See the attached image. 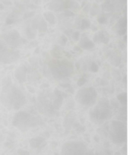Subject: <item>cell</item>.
Instances as JSON below:
<instances>
[{
  "label": "cell",
  "mask_w": 130,
  "mask_h": 155,
  "mask_svg": "<svg viewBox=\"0 0 130 155\" xmlns=\"http://www.w3.org/2000/svg\"><path fill=\"white\" fill-rule=\"evenodd\" d=\"M26 74H27V68L26 67L22 65L18 67L15 70V77L18 80L19 83H24L26 81Z\"/></svg>",
  "instance_id": "7c38bea8"
},
{
  "label": "cell",
  "mask_w": 130,
  "mask_h": 155,
  "mask_svg": "<svg viewBox=\"0 0 130 155\" xmlns=\"http://www.w3.org/2000/svg\"><path fill=\"white\" fill-rule=\"evenodd\" d=\"M113 29L116 31V34H119V36L125 35L126 33L127 29V19L126 18L122 17L118 20L116 25L113 27Z\"/></svg>",
  "instance_id": "8fae6325"
},
{
  "label": "cell",
  "mask_w": 130,
  "mask_h": 155,
  "mask_svg": "<svg viewBox=\"0 0 130 155\" xmlns=\"http://www.w3.org/2000/svg\"><path fill=\"white\" fill-rule=\"evenodd\" d=\"M117 100L121 104H125L127 101V96L125 93H122L117 96Z\"/></svg>",
  "instance_id": "7402d4cb"
},
{
  "label": "cell",
  "mask_w": 130,
  "mask_h": 155,
  "mask_svg": "<svg viewBox=\"0 0 130 155\" xmlns=\"http://www.w3.org/2000/svg\"><path fill=\"white\" fill-rule=\"evenodd\" d=\"M25 34H26L28 38L33 40L36 37V29L31 28V27H28L25 31Z\"/></svg>",
  "instance_id": "ac0fdd59"
},
{
  "label": "cell",
  "mask_w": 130,
  "mask_h": 155,
  "mask_svg": "<svg viewBox=\"0 0 130 155\" xmlns=\"http://www.w3.org/2000/svg\"><path fill=\"white\" fill-rule=\"evenodd\" d=\"M61 87H64V88H67V89H68V87H70V84H61Z\"/></svg>",
  "instance_id": "f1b7e54d"
},
{
  "label": "cell",
  "mask_w": 130,
  "mask_h": 155,
  "mask_svg": "<svg viewBox=\"0 0 130 155\" xmlns=\"http://www.w3.org/2000/svg\"><path fill=\"white\" fill-rule=\"evenodd\" d=\"M20 57V53L16 49L8 47L0 39V63L11 64Z\"/></svg>",
  "instance_id": "ba28073f"
},
{
  "label": "cell",
  "mask_w": 130,
  "mask_h": 155,
  "mask_svg": "<svg viewBox=\"0 0 130 155\" xmlns=\"http://www.w3.org/2000/svg\"><path fill=\"white\" fill-rule=\"evenodd\" d=\"M43 18H45V21L48 22L50 25H55L56 22V16L51 12H46L43 13Z\"/></svg>",
  "instance_id": "2e32d148"
},
{
  "label": "cell",
  "mask_w": 130,
  "mask_h": 155,
  "mask_svg": "<svg viewBox=\"0 0 130 155\" xmlns=\"http://www.w3.org/2000/svg\"><path fill=\"white\" fill-rule=\"evenodd\" d=\"M102 8L104 11L105 12H113L115 9L114 5H113L112 3H110L109 1H107L106 3H104L102 5Z\"/></svg>",
  "instance_id": "ffe728a7"
},
{
  "label": "cell",
  "mask_w": 130,
  "mask_h": 155,
  "mask_svg": "<svg viewBox=\"0 0 130 155\" xmlns=\"http://www.w3.org/2000/svg\"><path fill=\"white\" fill-rule=\"evenodd\" d=\"M90 119L96 124H101L111 118L112 107L110 102L107 98H101L98 104L90 110Z\"/></svg>",
  "instance_id": "7a4b0ae2"
},
{
  "label": "cell",
  "mask_w": 130,
  "mask_h": 155,
  "mask_svg": "<svg viewBox=\"0 0 130 155\" xmlns=\"http://www.w3.org/2000/svg\"><path fill=\"white\" fill-rule=\"evenodd\" d=\"M98 22L101 25H106L108 22V18H107L106 14H101V15L98 16Z\"/></svg>",
  "instance_id": "44dd1931"
},
{
  "label": "cell",
  "mask_w": 130,
  "mask_h": 155,
  "mask_svg": "<svg viewBox=\"0 0 130 155\" xmlns=\"http://www.w3.org/2000/svg\"><path fill=\"white\" fill-rule=\"evenodd\" d=\"M75 97L77 102L81 105L92 107L96 103L98 99V92L93 87H84L77 92Z\"/></svg>",
  "instance_id": "8992f818"
},
{
  "label": "cell",
  "mask_w": 130,
  "mask_h": 155,
  "mask_svg": "<svg viewBox=\"0 0 130 155\" xmlns=\"http://www.w3.org/2000/svg\"><path fill=\"white\" fill-rule=\"evenodd\" d=\"M1 101L8 110H18L27 103L25 94L16 86L7 84L2 87L1 92Z\"/></svg>",
  "instance_id": "6da1fadb"
},
{
  "label": "cell",
  "mask_w": 130,
  "mask_h": 155,
  "mask_svg": "<svg viewBox=\"0 0 130 155\" xmlns=\"http://www.w3.org/2000/svg\"><path fill=\"white\" fill-rule=\"evenodd\" d=\"M87 153L86 145L77 141H67L61 149V155H87Z\"/></svg>",
  "instance_id": "52a82bcc"
},
{
  "label": "cell",
  "mask_w": 130,
  "mask_h": 155,
  "mask_svg": "<svg viewBox=\"0 0 130 155\" xmlns=\"http://www.w3.org/2000/svg\"><path fill=\"white\" fill-rule=\"evenodd\" d=\"M95 47V44L92 41V40L89 39L88 37H84L81 39L79 42V47L82 50H89L93 49Z\"/></svg>",
  "instance_id": "4fadbf2b"
},
{
  "label": "cell",
  "mask_w": 130,
  "mask_h": 155,
  "mask_svg": "<svg viewBox=\"0 0 130 155\" xmlns=\"http://www.w3.org/2000/svg\"><path fill=\"white\" fill-rule=\"evenodd\" d=\"M127 133L125 125L119 120H113L110 124V138L112 142L122 144L126 140Z\"/></svg>",
  "instance_id": "5b68a950"
},
{
  "label": "cell",
  "mask_w": 130,
  "mask_h": 155,
  "mask_svg": "<svg viewBox=\"0 0 130 155\" xmlns=\"http://www.w3.org/2000/svg\"><path fill=\"white\" fill-rule=\"evenodd\" d=\"M65 15L67 16V17H72L74 15V13L72 12L71 11H65Z\"/></svg>",
  "instance_id": "83f0119b"
},
{
  "label": "cell",
  "mask_w": 130,
  "mask_h": 155,
  "mask_svg": "<svg viewBox=\"0 0 130 155\" xmlns=\"http://www.w3.org/2000/svg\"><path fill=\"white\" fill-rule=\"evenodd\" d=\"M0 39L11 48L16 49L24 43V40L21 37L20 34L16 30L7 31L0 36Z\"/></svg>",
  "instance_id": "9c48e42d"
},
{
  "label": "cell",
  "mask_w": 130,
  "mask_h": 155,
  "mask_svg": "<svg viewBox=\"0 0 130 155\" xmlns=\"http://www.w3.org/2000/svg\"><path fill=\"white\" fill-rule=\"evenodd\" d=\"M50 70L52 75L57 80L68 78L72 74L74 65L68 60L54 59L50 62Z\"/></svg>",
  "instance_id": "3957f363"
},
{
  "label": "cell",
  "mask_w": 130,
  "mask_h": 155,
  "mask_svg": "<svg viewBox=\"0 0 130 155\" xmlns=\"http://www.w3.org/2000/svg\"><path fill=\"white\" fill-rule=\"evenodd\" d=\"M55 155H60V154H59V153H55Z\"/></svg>",
  "instance_id": "f546056e"
},
{
  "label": "cell",
  "mask_w": 130,
  "mask_h": 155,
  "mask_svg": "<svg viewBox=\"0 0 130 155\" xmlns=\"http://www.w3.org/2000/svg\"><path fill=\"white\" fill-rule=\"evenodd\" d=\"M98 69H99V66H98V64L95 63V62H92V65H91V71L92 72L96 73L98 71Z\"/></svg>",
  "instance_id": "cb8c5ba5"
},
{
  "label": "cell",
  "mask_w": 130,
  "mask_h": 155,
  "mask_svg": "<svg viewBox=\"0 0 130 155\" xmlns=\"http://www.w3.org/2000/svg\"><path fill=\"white\" fill-rule=\"evenodd\" d=\"M65 2L63 0H53L49 5V8L51 11L60 12L65 8Z\"/></svg>",
  "instance_id": "5bb4252c"
},
{
  "label": "cell",
  "mask_w": 130,
  "mask_h": 155,
  "mask_svg": "<svg viewBox=\"0 0 130 155\" xmlns=\"http://www.w3.org/2000/svg\"><path fill=\"white\" fill-rule=\"evenodd\" d=\"M90 27H91L90 21H89L88 19L84 18V19H82V21H81L79 28H80L82 30H86V29H88Z\"/></svg>",
  "instance_id": "d6986e66"
},
{
  "label": "cell",
  "mask_w": 130,
  "mask_h": 155,
  "mask_svg": "<svg viewBox=\"0 0 130 155\" xmlns=\"http://www.w3.org/2000/svg\"><path fill=\"white\" fill-rule=\"evenodd\" d=\"M37 30L40 33H45L47 31V23L44 19H41L37 21Z\"/></svg>",
  "instance_id": "e0dca14e"
},
{
  "label": "cell",
  "mask_w": 130,
  "mask_h": 155,
  "mask_svg": "<svg viewBox=\"0 0 130 155\" xmlns=\"http://www.w3.org/2000/svg\"><path fill=\"white\" fill-rule=\"evenodd\" d=\"M87 82V78L85 77H82L78 79V81L77 82V84L78 86H79V87H81V86H83L84 84H85V83Z\"/></svg>",
  "instance_id": "d4e9b609"
},
{
  "label": "cell",
  "mask_w": 130,
  "mask_h": 155,
  "mask_svg": "<svg viewBox=\"0 0 130 155\" xmlns=\"http://www.w3.org/2000/svg\"><path fill=\"white\" fill-rule=\"evenodd\" d=\"M40 120L25 111H19L13 117L12 125L22 131H26L31 128L37 127Z\"/></svg>",
  "instance_id": "277c9868"
},
{
  "label": "cell",
  "mask_w": 130,
  "mask_h": 155,
  "mask_svg": "<svg viewBox=\"0 0 130 155\" xmlns=\"http://www.w3.org/2000/svg\"><path fill=\"white\" fill-rule=\"evenodd\" d=\"M30 146L34 149L42 148L43 146L46 145L45 139L42 137H35L31 138L29 141Z\"/></svg>",
  "instance_id": "9a60e30c"
},
{
  "label": "cell",
  "mask_w": 130,
  "mask_h": 155,
  "mask_svg": "<svg viewBox=\"0 0 130 155\" xmlns=\"http://www.w3.org/2000/svg\"><path fill=\"white\" fill-rule=\"evenodd\" d=\"M72 37L73 41H78L80 40V37H81V34L79 31H75L74 33H72Z\"/></svg>",
  "instance_id": "603a6c76"
},
{
  "label": "cell",
  "mask_w": 130,
  "mask_h": 155,
  "mask_svg": "<svg viewBox=\"0 0 130 155\" xmlns=\"http://www.w3.org/2000/svg\"><path fill=\"white\" fill-rule=\"evenodd\" d=\"M110 37L108 32L106 31H99L93 37V41L95 44H107L110 42Z\"/></svg>",
  "instance_id": "30bf717a"
},
{
  "label": "cell",
  "mask_w": 130,
  "mask_h": 155,
  "mask_svg": "<svg viewBox=\"0 0 130 155\" xmlns=\"http://www.w3.org/2000/svg\"><path fill=\"white\" fill-rule=\"evenodd\" d=\"M18 155H30L29 152L25 150H18Z\"/></svg>",
  "instance_id": "4316f807"
},
{
  "label": "cell",
  "mask_w": 130,
  "mask_h": 155,
  "mask_svg": "<svg viewBox=\"0 0 130 155\" xmlns=\"http://www.w3.org/2000/svg\"><path fill=\"white\" fill-rule=\"evenodd\" d=\"M68 42V38L65 35H62L60 37V44H62V46H65V44Z\"/></svg>",
  "instance_id": "484cf974"
}]
</instances>
